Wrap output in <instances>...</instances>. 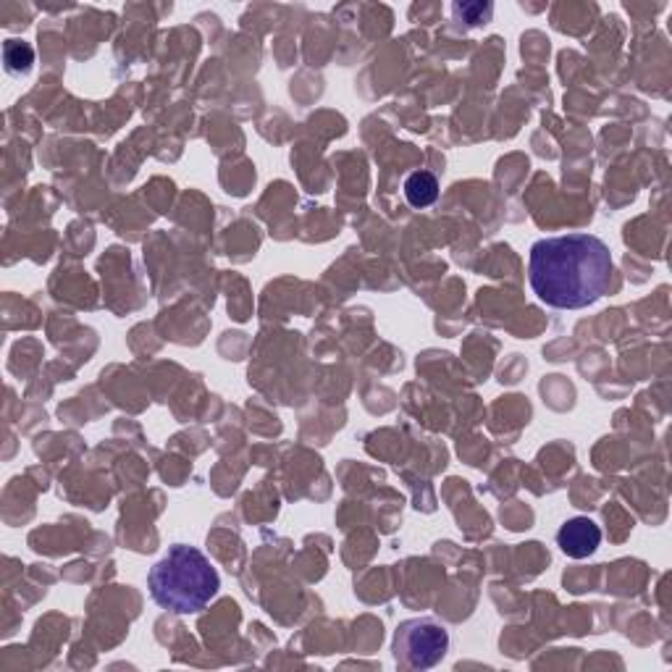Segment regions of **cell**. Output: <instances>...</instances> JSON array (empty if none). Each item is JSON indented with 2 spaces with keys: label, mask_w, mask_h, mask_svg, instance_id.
<instances>
[{
  "label": "cell",
  "mask_w": 672,
  "mask_h": 672,
  "mask_svg": "<svg viewBox=\"0 0 672 672\" xmlns=\"http://www.w3.org/2000/svg\"><path fill=\"white\" fill-rule=\"evenodd\" d=\"M612 253L597 234L575 232L534 242L528 255L530 290L557 310H584L612 284Z\"/></svg>",
  "instance_id": "6da1fadb"
},
{
  "label": "cell",
  "mask_w": 672,
  "mask_h": 672,
  "mask_svg": "<svg viewBox=\"0 0 672 672\" xmlns=\"http://www.w3.org/2000/svg\"><path fill=\"white\" fill-rule=\"evenodd\" d=\"M147 588L158 607L174 614H195L219 597V571L197 547L174 543L147 575Z\"/></svg>",
  "instance_id": "7a4b0ae2"
},
{
  "label": "cell",
  "mask_w": 672,
  "mask_h": 672,
  "mask_svg": "<svg viewBox=\"0 0 672 672\" xmlns=\"http://www.w3.org/2000/svg\"><path fill=\"white\" fill-rule=\"evenodd\" d=\"M392 651L400 668L431 670L450 651V631L433 618H410L396 625Z\"/></svg>",
  "instance_id": "3957f363"
},
{
  "label": "cell",
  "mask_w": 672,
  "mask_h": 672,
  "mask_svg": "<svg viewBox=\"0 0 672 672\" xmlns=\"http://www.w3.org/2000/svg\"><path fill=\"white\" fill-rule=\"evenodd\" d=\"M557 543L571 560H586L599 549L601 528L591 517H571L560 530H557Z\"/></svg>",
  "instance_id": "277c9868"
},
{
  "label": "cell",
  "mask_w": 672,
  "mask_h": 672,
  "mask_svg": "<svg viewBox=\"0 0 672 672\" xmlns=\"http://www.w3.org/2000/svg\"><path fill=\"white\" fill-rule=\"evenodd\" d=\"M405 197L413 208H428L439 197V179L431 171H415L405 179Z\"/></svg>",
  "instance_id": "5b68a950"
},
{
  "label": "cell",
  "mask_w": 672,
  "mask_h": 672,
  "mask_svg": "<svg viewBox=\"0 0 672 672\" xmlns=\"http://www.w3.org/2000/svg\"><path fill=\"white\" fill-rule=\"evenodd\" d=\"M3 63L9 74H16V76L29 74L32 63H35V50H32L29 42L9 40L3 45Z\"/></svg>",
  "instance_id": "8992f818"
},
{
  "label": "cell",
  "mask_w": 672,
  "mask_h": 672,
  "mask_svg": "<svg viewBox=\"0 0 672 672\" xmlns=\"http://www.w3.org/2000/svg\"><path fill=\"white\" fill-rule=\"evenodd\" d=\"M454 16L465 22L468 27H478V24H489L494 16V5L491 3H454Z\"/></svg>",
  "instance_id": "52a82bcc"
}]
</instances>
